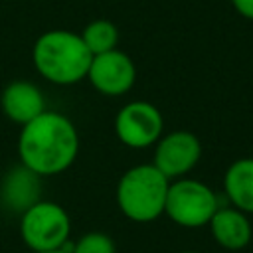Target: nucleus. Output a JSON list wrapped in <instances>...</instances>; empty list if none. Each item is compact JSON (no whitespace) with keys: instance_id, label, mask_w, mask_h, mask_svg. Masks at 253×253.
<instances>
[{"instance_id":"1","label":"nucleus","mask_w":253,"mask_h":253,"mask_svg":"<svg viewBox=\"0 0 253 253\" xmlns=\"http://www.w3.org/2000/svg\"><path fill=\"white\" fill-rule=\"evenodd\" d=\"M79 134L69 117L57 111H43L22 125L18 136L20 164L36 174L55 176L65 172L77 158Z\"/></svg>"},{"instance_id":"2","label":"nucleus","mask_w":253,"mask_h":253,"mask_svg":"<svg viewBox=\"0 0 253 253\" xmlns=\"http://www.w3.org/2000/svg\"><path fill=\"white\" fill-rule=\"evenodd\" d=\"M91 59L81 36L69 30H47L32 47L36 71L55 85H73L85 79Z\"/></svg>"},{"instance_id":"3","label":"nucleus","mask_w":253,"mask_h":253,"mask_svg":"<svg viewBox=\"0 0 253 253\" xmlns=\"http://www.w3.org/2000/svg\"><path fill=\"white\" fill-rule=\"evenodd\" d=\"M168 186L170 180L154 164H136L117 184V206L130 221H154L164 215Z\"/></svg>"},{"instance_id":"4","label":"nucleus","mask_w":253,"mask_h":253,"mask_svg":"<svg viewBox=\"0 0 253 253\" xmlns=\"http://www.w3.org/2000/svg\"><path fill=\"white\" fill-rule=\"evenodd\" d=\"M217 208H219V200L208 184L186 176L178 180H170L164 213L176 225L188 229L204 227L210 223Z\"/></svg>"},{"instance_id":"5","label":"nucleus","mask_w":253,"mask_h":253,"mask_svg":"<svg viewBox=\"0 0 253 253\" xmlns=\"http://www.w3.org/2000/svg\"><path fill=\"white\" fill-rule=\"evenodd\" d=\"M71 217L55 202L40 200L20 215V237L30 251H51L69 245Z\"/></svg>"},{"instance_id":"6","label":"nucleus","mask_w":253,"mask_h":253,"mask_svg":"<svg viewBox=\"0 0 253 253\" xmlns=\"http://www.w3.org/2000/svg\"><path fill=\"white\" fill-rule=\"evenodd\" d=\"M162 113L148 101H130L115 117V132L119 140L134 150L148 148L162 136Z\"/></svg>"},{"instance_id":"7","label":"nucleus","mask_w":253,"mask_h":253,"mask_svg":"<svg viewBox=\"0 0 253 253\" xmlns=\"http://www.w3.org/2000/svg\"><path fill=\"white\" fill-rule=\"evenodd\" d=\"M202 158V142L190 130H172L158 138L154 148V166L168 178H184Z\"/></svg>"},{"instance_id":"8","label":"nucleus","mask_w":253,"mask_h":253,"mask_svg":"<svg viewBox=\"0 0 253 253\" xmlns=\"http://www.w3.org/2000/svg\"><path fill=\"white\" fill-rule=\"evenodd\" d=\"M87 79L99 93L107 97H117L132 89L136 81V67L134 61L117 47L93 55L87 71Z\"/></svg>"},{"instance_id":"9","label":"nucleus","mask_w":253,"mask_h":253,"mask_svg":"<svg viewBox=\"0 0 253 253\" xmlns=\"http://www.w3.org/2000/svg\"><path fill=\"white\" fill-rule=\"evenodd\" d=\"M42 200V176L24 164L14 166L0 182V206L22 215Z\"/></svg>"},{"instance_id":"10","label":"nucleus","mask_w":253,"mask_h":253,"mask_svg":"<svg viewBox=\"0 0 253 253\" xmlns=\"http://www.w3.org/2000/svg\"><path fill=\"white\" fill-rule=\"evenodd\" d=\"M208 227L213 241L225 251H241L251 243L253 237L249 215L233 206H219Z\"/></svg>"},{"instance_id":"11","label":"nucleus","mask_w":253,"mask_h":253,"mask_svg":"<svg viewBox=\"0 0 253 253\" xmlns=\"http://www.w3.org/2000/svg\"><path fill=\"white\" fill-rule=\"evenodd\" d=\"M0 109L12 123L26 125L45 111V99L38 85L16 79L4 87L0 95Z\"/></svg>"},{"instance_id":"12","label":"nucleus","mask_w":253,"mask_h":253,"mask_svg":"<svg viewBox=\"0 0 253 253\" xmlns=\"http://www.w3.org/2000/svg\"><path fill=\"white\" fill-rule=\"evenodd\" d=\"M223 192L229 204L247 215L253 213V156L237 158L223 174Z\"/></svg>"},{"instance_id":"13","label":"nucleus","mask_w":253,"mask_h":253,"mask_svg":"<svg viewBox=\"0 0 253 253\" xmlns=\"http://www.w3.org/2000/svg\"><path fill=\"white\" fill-rule=\"evenodd\" d=\"M81 40L91 51V55H99L119 45V28L111 20H93L81 30Z\"/></svg>"},{"instance_id":"14","label":"nucleus","mask_w":253,"mask_h":253,"mask_svg":"<svg viewBox=\"0 0 253 253\" xmlns=\"http://www.w3.org/2000/svg\"><path fill=\"white\" fill-rule=\"evenodd\" d=\"M69 253H117L115 241L103 231L83 233L77 241L69 243Z\"/></svg>"},{"instance_id":"15","label":"nucleus","mask_w":253,"mask_h":253,"mask_svg":"<svg viewBox=\"0 0 253 253\" xmlns=\"http://www.w3.org/2000/svg\"><path fill=\"white\" fill-rule=\"evenodd\" d=\"M233 8L247 20H253V0H231Z\"/></svg>"},{"instance_id":"16","label":"nucleus","mask_w":253,"mask_h":253,"mask_svg":"<svg viewBox=\"0 0 253 253\" xmlns=\"http://www.w3.org/2000/svg\"><path fill=\"white\" fill-rule=\"evenodd\" d=\"M30 253H69V245L63 249H51V251H30Z\"/></svg>"},{"instance_id":"17","label":"nucleus","mask_w":253,"mask_h":253,"mask_svg":"<svg viewBox=\"0 0 253 253\" xmlns=\"http://www.w3.org/2000/svg\"><path fill=\"white\" fill-rule=\"evenodd\" d=\"M180 253H196V251H180Z\"/></svg>"}]
</instances>
